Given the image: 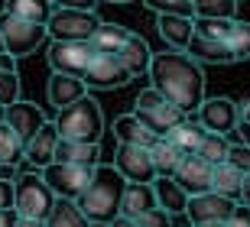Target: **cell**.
Returning <instances> with one entry per match:
<instances>
[{
	"label": "cell",
	"instance_id": "obj_1",
	"mask_svg": "<svg viewBox=\"0 0 250 227\" xmlns=\"http://www.w3.org/2000/svg\"><path fill=\"white\" fill-rule=\"evenodd\" d=\"M149 82L159 94H166L176 107H182L186 114L198 110L205 104V72L202 62L192 59L182 49H163L153 55L149 65Z\"/></svg>",
	"mask_w": 250,
	"mask_h": 227
},
{
	"label": "cell",
	"instance_id": "obj_2",
	"mask_svg": "<svg viewBox=\"0 0 250 227\" xmlns=\"http://www.w3.org/2000/svg\"><path fill=\"white\" fill-rule=\"evenodd\" d=\"M124 191H127V179L114 163H101L94 169L88 188L78 198V208L84 211V218L91 224H111L114 218H121Z\"/></svg>",
	"mask_w": 250,
	"mask_h": 227
},
{
	"label": "cell",
	"instance_id": "obj_3",
	"mask_svg": "<svg viewBox=\"0 0 250 227\" xmlns=\"http://www.w3.org/2000/svg\"><path fill=\"white\" fill-rule=\"evenodd\" d=\"M56 127H59V136H65V140L101 143V136H104V114H101V104H98L91 94H84L82 101H75L72 107L59 110Z\"/></svg>",
	"mask_w": 250,
	"mask_h": 227
},
{
	"label": "cell",
	"instance_id": "obj_4",
	"mask_svg": "<svg viewBox=\"0 0 250 227\" xmlns=\"http://www.w3.org/2000/svg\"><path fill=\"white\" fill-rule=\"evenodd\" d=\"M13 185H17V195H13V208H17V214H23V218H42V221L52 214L59 195L52 191V185L46 182L42 169L17 175Z\"/></svg>",
	"mask_w": 250,
	"mask_h": 227
},
{
	"label": "cell",
	"instance_id": "obj_5",
	"mask_svg": "<svg viewBox=\"0 0 250 227\" xmlns=\"http://www.w3.org/2000/svg\"><path fill=\"white\" fill-rule=\"evenodd\" d=\"M133 114H137L143 124H146L149 130H156L159 136H166L169 130H176L182 120L188 117L182 107H176L172 101L166 98V94H159L156 88H146L140 91L137 101H133Z\"/></svg>",
	"mask_w": 250,
	"mask_h": 227
},
{
	"label": "cell",
	"instance_id": "obj_6",
	"mask_svg": "<svg viewBox=\"0 0 250 227\" xmlns=\"http://www.w3.org/2000/svg\"><path fill=\"white\" fill-rule=\"evenodd\" d=\"M0 33H3V42H7V52L13 59H26L46 42L49 36V26L46 23H33V20H23V17H13V13H0Z\"/></svg>",
	"mask_w": 250,
	"mask_h": 227
},
{
	"label": "cell",
	"instance_id": "obj_7",
	"mask_svg": "<svg viewBox=\"0 0 250 227\" xmlns=\"http://www.w3.org/2000/svg\"><path fill=\"white\" fill-rule=\"evenodd\" d=\"M104 20L94 10H72V7H56L52 20H49V36L62 39V42H91L94 29Z\"/></svg>",
	"mask_w": 250,
	"mask_h": 227
},
{
	"label": "cell",
	"instance_id": "obj_8",
	"mask_svg": "<svg viewBox=\"0 0 250 227\" xmlns=\"http://www.w3.org/2000/svg\"><path fill=\"white\" fill-rule=\"evenodd\" d=\"M94 55L98 52H94L91 42H62V39H52V45H49V65H52V72L75 75V78L88 75Z\"/></svg>",
	"mask_w": 250,
	"mask_h": 227
},
{
	"label": "cell",
	"instance_id": "obj_9",
	"mask_svg": "<svg viewBox=\"0 0 250 227\" xmlns=\"http://www.w3.org/2000/svg\"><path fill=\"white\" fill-rule=\"evenodd\" d=\"M114 165L121 169L127 182H156V163H153V146H133V143H117Z\"/></svg>",
	"mask_w": 250,
	"mask_h": 227
},
{
	"label": "cell",
	"instance_id": "obj_10",
	"mask_svg": "<svg viewBox=\"0 0 250 227\" xmlns=\"http://www.w3.org/2000/svg\"><path fill=\"white\" fill-rule=\"evenodd\" d=\"M42 175H46V182L52 185V191H56L59 198L78 201L82 191L88 188L94 169H84V165H75V163H52L42 169Z\"/></svg>",
	"mask_w": 250,
	"mask_h": 227
},
{
	"label": "cell",
	"instance_id": "obj_11",
	"mask_svg": "<svg viewBox=\"0 0 250 227\" xmlns=\"http://www.w3.org/2000/svg\"><path fill=\"white\" fill-rule=\"evenodd\" d=\"M198 120L208 133H234L241 127V101L231 98H205V104L198 107Z\"/></svg>",
	"mask_w": 250,
	"mask_h": 227
},
{
	"label": "cell",
	"instance_id": "obj_12",
	"mask_svg": "<svg viewBox=\"0 0 250 227\" xmlns=\"http://www.w3.org/2000/svg\"><path fill=\"white\" fill-rule=\"evenodd\" d=\"M130 78H133V75H130V68L121 62L117 52H98L91 68H88V75H84L88 88H124Z\"/></svg>",
	"mask_w": 250,
	"mask_h": 227
},
{
	"label": "cell",
	"instance_id": "obj_13",
	"mask_svg": "<svg viewBox=\"0 0 250 227\" xmlns=\"http://www.w3.org/2000/svg\"><path fill=\"white\" fill-rule=\"evenodd\" d=\"M237 208V201L218 191H205V195H192L186 208V218L192 224H208V221H228Z\"/></svg>",
	"mask_w": 250,
	"mask_h": 227
},
{
	"label": "cell",
	"instance_id": "obj_14",
	"mask_svg": "<svg viewBox=\"0 0 250 227\" xmlns=\"http://www.w3.org/2000/svg\"><path fill=\"white\" fill-rule=\"evenodd\" d=\"M172 179H176L188 195H205V191L214 188V165L208 163V159H202V156L192 153V156L182 159V165L176 169Z\"/></svg>",
	"mask_w": 250,
	"mask_h": 227
},
{
	"label": "cell",
	"instance_id": "obj_15",
	"mask_svg": "<svg viewBox=\"0 0 250 227\" xmlns=\"http://www.w3.org/2000/svg\"><path fill=\"white\" fill-rule=\"evenodd\" d=\"M88 94V82L84 78H75V75H62V72H52L49 75V84H46V98L56 110L72 107L75 101H82Z\"/></svg>",
	"mask_w": 250,
	"mask_h": 227
},
{
	"label": "cell",
	"instance_id": "obj_16",
	"mask_svg": "<svg viewBox=\"0 0 250 227\" xmlns=\"http://www.w3.org/2000/svg\"><path fill=\"white\" fill-rule=\"evenodd\" d=\"M7 124L17 130L23 140H33V136H36L39 130L49 124V120H46V114H42L33 101H23V98H20V101H13V104L7 107Z\"/></svg>",
	"mask_w": 250,
	"mask_h": 227
},
{
	"label": "cell",
	"instance_id": "obj_17",
	"mask_svg": "<svg viewBox=\"0 0 250 227\" xmlns=\"http://www.w3.org/2000/svg\"><path fill=\"white\" fill-rule=\"evenodd\" d=\"M156 29H159V36H163V42H166L169 49H182V52H186L188 45H192V39H195V17L163 13V17L156 20Z\"/></svg>",
	"mask_w": 250,
	"mask_h": 227
},
{
	"label": "cell",
	"instance_id": "obj_18",
	"mask_svg": "<svg viewBox=\"0 0 250 227\" xmlns=\"http://www.w3.org/2000/svg\"><path fill=\"white\" fill-rule=\"evenodd\" d=\"M56 163H75V165H84V169H98L101 165V143H84V140L59 136Z\"/></svg>",
	"mask_w": 250,
	"mask_h": 227
},
{
	"label": "cell",
	"instance_id": "obj_19",
	"mask_svg": "<svg viewBox=\"0 0 250 227\" xmlns=\"http://www.w3.org/2000/svg\"><path fill=\"white\" fill-rule=\"evenodd\" d=\"M56 146H59V127L56 124H46L33 140H26V163L36 165V169L52 165L56 163Z\"/></svg>",
	"mask_w": 250,
	"mask_h": 227
},
{
	"label": "cell",
	"instance_id": "obj_20",
	"mask_svg": "<svg viewBox=\"0 0 250 227\" xmlns=\"http://www.w3.org/2000/svg\"><path fill=\"white\" fill-rule=\"evenodd\" d=\"M192 59H198L202 65H231L234 62V52L228 39H211V36H202V33H195L192 45L186 49Z\"/></svg>",
	"mask_w": 250,
	"mask_h": 227
},
{
	"label": "cell",
	"instance_id": "obj_21",
	"mask_svg": "<svg viewBox=\"0 0 250 227\" xmlns=\"http://www.w3.org/2000/svg\"><path fill=\"white\" fill-rule=\"evenodd\" d=\"M153 208H159L153 182H127V191H124L121 214H127V218H140L143 211H153Z\"/></svg>",
	"mask_w": 250,
	"mask_h": 227
},
{
	"label": "cell",
	"instance_id": "obj_22",
	"mask_svg": "<svg viewBox=\"0 0 250 227\" xmlns=\"http://www.w3.org/2000/svg\"><path fill=\"white\" fill-rule=\"evenodd\" d=\"M114 136H117V143H133V146H153L159 140L156 130H149L137 114H124L114 120Z\"/></svg>",
	"mask_w": 250,
	"mask_h": 227
},
{
	"label": "cell",
	"instance_id": "obj_23",
	"mask_svg": "<svg viewBox=\"0 0 250 227\" xmlns=\"http://www.w3.org/2000/svg\"><path fill=\"white\" fill-rule=\"evenodd\" d=\"M153 188H156V201H159V208L163 211H169L172 218H179V214H186V208H188V195L182 185H179L176 179H169V175H159L156 182H153Z\"/></svg>",
	"mask_w": 250,
	"mask_h": 227
},
{
	"label": "cell",
	"instance_id": "obj_24",
	"mask_svg": "<svg viewBox=\"0 0 250 227\" xmlns=\"http://www.w3.org/2000/svg\"><path fill=\"white\" fill-rule=\"evenodd\" d=\"M20 163H26V140L10 124H0V172H10Z\"/></svg>",
	"mask_w": 250,
	"mask_h": 227
},
{
	"label": "cell",
	"instance_id": "obj_25",
	"mask_svg": "<svg viewBox=\"0 0 250 227\" xmlns=\"http://www.w3.org/2000/svg\"><path fill=\"white\" fill-rule=\"evenodd\" d=\"M117 55H121V62L130 68V75L137 78V75L149 72V65H153V55H156V52L149 49V42L140 36V33H133V36L127 39V45H124Z\"/></svg>",
	"mask_w": 250,
	"mask_h": 227
},
{
	"label": "cell",
	"instance_id": "obj_26",
	"mask_svg": "<svg viewBox=\"0 0 250 227\" xmlns=\"http://www.w3.org/2000/svg\"><path fill=\"white\" fill-rule=\"evenodd\" d=\"M3 10L13 13V17H23V20L46 23L49 26V20L56 13V3H52V0H3Z\"/></svg>",
	"mask_w": 250,
	"mask_h": 227
},
{
	"label": "cell",
	"instance_id": "obj_27",
	"mask_svg": "<svg viewBox=\"0 0 250 227\" xmlns=\"http://www.w3.org/2000/svg\"><path fill=\"white\" fill-rule=\"evenodd\" d=\"M130 36L133 33L127 26H121V23H101V26L94 29L91 45H94V52H121Z\"/></svg>",
	"mask_w": 250,
	"mask_h": 227
},
{
	"label": "cell",
	"instance_id": "obj_28",
	"mask_svg": "<svg viewBox=\"0 0 250 227\" xmlns=\"http://www.w3.org/2000/svg\"><path fill=\"white\" fill-rule=\"evenodd\" d=\"M205 133H208V130L202 127V120H188V117H186L176 130H169L166 140H169V143H176L186 156H192L195 149H198V143L205 140Z\"/></svg>",
	"mask_w": 250,
	"mask_h": 227
},
{
	"label": "cell",
	"instance_id": "obj_29",
	"mask_svg": "<svg viewBox=\"0 0 250 227\" xmlns=\"http://www.w3.org/2000/svg\"><path fill=\"white\" fill-rule=\"evenodd\" d=\"M46 227H91V221L84 218V211L78 208V201L59 198L52 214L46 218Z\"/></svg>",
	"mask_w": 250,
	"mask_h": 227
},
{
	"label": "cell",
	"instance_id": "obj_30",
	"mask_svg": "<svg viewBox=\"0 0 250 227\" xmlns=\"http://www.w3.org/2000/svg\"><path fill=\"white\" fill-rule=\"evenodd\" d=\"M182 159H186V153L179 149L176 143H169L166 136H159L156 143H153V163H156V172L159 175H176V169L182 165Z\"/></svg>",
	"mask_w": 250,
	"mask_h": 227
},
{
	"label": "cell",
	"instance_id": "obj_31",
	"mask_svg": "<svg viewBox=\"0 0 250 227\" xmlns=\"http://www.w3.org/2000/svg\"><path fill=\"white\" fill-rule=\"evenodd\" d=\"M241 185H244V172L237 169V165H231V163L214 165V188L211 191L228 195V198H234V201H241Z\"/></svg>",
	"mask_w": 250,
	"mask_h": 227
},
{
	"label": "cell",
	"instance_id": "obj_32",
	"mask_svg": "<svg viewBox=\"0 0 250 227\" xmlns=\"http://www.w3.org/2000/svg\"><path fill=\"white\" fill-rule=\"evenodd\" d=\"M195 156L208 159L211 165H221V163H228V156H231V143H228V136H221V133H205V140L198 143V149H195Z\"/></svg>",
	"mask_w": 250,
	"mask_h": 227
},
{
	"label": "cell",
	"instance_id": "obj_33",
	"mask_svg": "<svg viewBox=\"0 0 250 227\" xmlns=\"http://www.w3.org/2000/svg\"><path fill=\"white\" fill-rule=\"evenodd\" d=\"M234 23L237 20H231V17H195V33L211 36V39H231Z\"/></svg>",
	"mask_w": 250,
	"mask_h": 227
},
{
	"label": "cell",
	"instance_id": "obj_34",
	"mask_svg": "<svg viewBox=\"0 0 250 227\" xmlns=\"http://www.w3.org/2000/svg\"><path fill=\"white\" fill-rule=\"evenodd\" d=\"M228 45H231V52H234V62H247L250 59V23L247 20H237L234 23Z\"/></svg>",
	"mask_w": 250,
	"mask_h": 227
},
{
	"label": "cell",
	"instance_id": "obj_35",
	"mask_svg": "<svg viewBox=\"0 0 250 227\" xmlns=\"http://www.w3.org/2000/svg\"><path fill=\"white\" fill-rule=\"evenodd\" d=\"M195 17H231L237 13V0H192Z\"/></svg>",
	"mask_w": 250,
	"mask_h": 227
},
{
	"label": "cell",
	"instance_id": "obj_36",
	"mask_svg": "<svg viewBox=\"0 0 250 227\" xmlns=\"http://www.w3.org/2000/svg\"><path fill=\"white\" fill-rule=\"evenodd\" d=\"M143 7L153 13H176V17H195V3L192 0H143Z\"/></svg>",
	"mask_w": 250,
	"mask_h": 227
},
{
	"label": "cell",
	"instance_id": "obj_37",
	"mask_svg": "<svg viewBox=\"0 0 250 227\" xmlns=\"http://www.w3.org/2000/svg\"><path fill=\"white\" fill-rule=\"evenodd\" d=\"M13 101H20V75L13 68H0V104L10 107Z\"/></svg>",
	"mask_w": 250,
	"mask_h": 227
},
{
	"label": "cell",
	"instance_id": "obj_38",
	"mask_svg": "<svg viewBox=\"0 0 250 227\" xmlns=\"http://www.w3.org/2000/svg\"><path fill=\"white\" fill-rule=\"evenodd\" d=\"M140 227H172V214L163 208H153V211H143L137 218Z\"/></svg>",
	"mask_w": 250,
	"mask_h": 227
},
{
	"label": "cell",
	"instance_id": "obj_39",
	"mask_svg": "<svg viewBox=\"0 0 250 227\" xmlns=\"http://www.w3.org/2000/svg\"><path fill=\"white\" fill-rule=\"evenodd\" d=\"M228 163L237 165L241 172H250V143H231V156Z\"/></svg>",
	"mask_w": 250,
	"mask_h": 227
},
{
	"label": "cell",
	"instance_id": "obj_40",
	"mask_svg": "<svg viewBox=\"0 0 250 227\" xmlns=\"http://www.w3.org/2000/svg\"><path fill=\"white\" fill-rule=\"evenodd\" d=\"M228 227H250V205L237 201V208H234V214L228 218Z\"/></svg>",
	"mask_w": 250,
	"mask_h": 227
},
{
	"label": "cell",
	"instance_id": "obj_41",
	"mask_svg": "<svg viewBox=\"0 0 250 227\" xmlns=\"http://www.w3.org/2000/svg\"><path fill=\"white\" fill-rule=\"evenodd\" d=\"M13 195H17V185L7 175H0V208H13Z\"/></svg>",
	"mask_w": 250,
	"mask_h": 227
},
{
	"label": "cell",
	"instance_id": "obj_42",
	"mask_svg": "<svg viewBox=\"0 0 250 227\" xmlns=\"http://www.w3.org/2000/svg\"><path fill=\"white\" fill-rule=\"evenodd\" d=\"M56 7H72V10H94L101 0H52Z\"/></svg>",
	"mask_w": 250,
	"mask_h": 227
},
{
	"label": "cell",
	"instance_id": "obj_43",
	"mask_svg": "<svg viewBox=\"0 0 250 227\" xmlns=\"http://www.w3.org/2000/svg\"><path fill=\"white\" fill-rule=\"evenodd\" d=\"M17 208H0V227H17Z\"/></svg>",
	"mask_w": 250,
	"mask_h": 227
},
{
	"label": "cell",
	"instance_id": "obj_44",
	"mask_svg": "<svg viewBox=\"0 0 250 227\" xmlns=\"http://www.w3.org/2000/svg\"><path fill=\"white\" fill-rule=\"evenodd\" d=\"M17 227H46V221H42V218H23V214H20Z\"/></svg>",
	"mask_w": 250,
	"mask_h": 227
},
{
	"label": "cell",
	"instance_id": "obj_45",
	"mask_svg": "<svg viewBox=\"0 0 250 227\" xmlns=\"http://www.w3.org/2000/svg\"><path fill=\"white\" fill-rule=\"evenodd\" d=\"M241 127H250V98L241 101Z\"/></svg>",
	"mask_w": 250,
	"mask_h": 227
},
{
	"label": "cell",
	"instance_id": "obj_46",
	"mask_svg": "<svg viewBox=\"0 0 250 227\" xmlns=\"http://www.w3.org/2000/svg\"><path fill=\"white\" fill-rule=\"evenodd\" d=\"M111 227H140V224H137V218H127V214H121V218L111 221Z\"/></svg>",
	"mask_w": 250,
	"mask_h": 227
},
{
	"label": "cell",
	"instance_id": "obj_47",
	"mask_svg": "<svg viewBox=\"0 0 250 227\" xmlns=\"http://www.w3.org/2000/svg\"><path fill=\"white\" fill-rule=\"evenodd\" d=\"M241 201L250 205V172H244V185H241Z\"/></svg>",
	"mask_w": 250,
	"mask_h": 227
},
{
	"label": "cell",
	"instance_id": "obj_48",
	"mask_svg": "<svg viewBox=\"0 0 250 227\" xmlns=\"http://www.w3.org/2000/svg\"><path fill=\"white\" fill-rule=\"evenodd\" d=\"M192 227H228V221H208V224H192Z\"/></svg>",
	"mask_w": 250,
	"mask_h": 227
},
{
	"label": "cell",
	"instance_id": "obj_49",
	"mask_svg": "<svg viewBox=\"0 0 250 227\" xmlns=\"http://www.w3.org/2000/svg\"><path fill=\"white\" fill-rule=\"evenodd\" d=\"M7 52V42H3V33H0V55Z\"/></svg>",
	"mask_w": 250,
	"mask_h": 227
},
{
	"label": "cell",
	"instance_id": "obj_50",
	"mask_svg": "<svg viewBox=\"0 0 250 227\" xmlns=\"http://www.w3.org/2000/svg\"><path fill=\"white\" fill-rule=\"evenodd\" d=\"M244 143H250V127H244Z\"/></svg>",
	"mask_w": 250,
	"mask_h": 227
},
{
	"label": "cell",
	"instance_id": "obj_51",
	"mask_svg": "<svg viewBox=\"0 0 250 227\" xmlns=\"http://www.w3.org/2000/svg\"><path fill=\"white\" fill-rule=\"evenodd\" d=\"M111 3H133V0H111Z\"/></svg>",
	"mask_w": 250,
	"mask_h": 227
},
{
	"label": "cell",
	"instance_id": "obj_52",
	"mask_svg": "<svg viewBox=\"0 0 250 227\" xmlns=\"http://www.w3.org/2000/svg\"><path fill=\"white\" fill-rule=\"evenodd\" d=\"M91 227H111V224H91Z\"/></svg>",
	"mask_w": 250,
	"mask_h": 227
}]
</instances>
